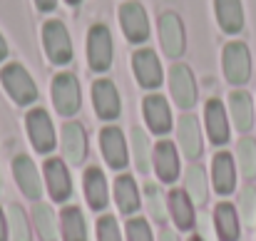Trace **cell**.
I'll use <instances>...</instances> for the list:
<instances>
[{
    "label": "cell",
    "instance_id": "obj_1",
    "mask_svg": "<svg viewBox=\"0 0 256 241\" xmlns=\"http://www.w3.org/2000/svg\"><path fill=\"white\" fill-rule=\"evenodd\" d=\"M0 82L5 87V92L10 94V100L20 107H28L38 100V84L30 78V72L20 65V62H8L0 70Z\"/></svg>",
    "mask_w": 256,
    "mask_h": 241
},
{
    "label": "cell",
    "instance_id": "obj_2",
    "mask_svg": "<svg viewBox=\"0 0 256 241\" xmlns=\"http://www.w3.org/2000/svg\"><path fill=\"white\" fill-rule=\"evenodd\" d=\"M42 48L52 65H70L72 62V38L62 20H48L42 25Z\"/></svg>",
    "mask_w": 256,
    "mask_h": 241
},
{
    "label": "cell",
    "instance_id": "obj_3",
    "mask_svg": "<svg viewBox=\"0 0 256 241\" xmlns=\"http://www.w3.org/2000/svg\"><path fill=\"white\" fill-rule=\"evenodd\" d=\"M114 42L112 32L104 22H94L87 32V62L92 72H107L112 68Z\"/></svg>",
    "mask_w": 256,
    "mask_h": 241
},
{
    "label": "cell",
    "instance_id": "obj_4",
    "mask_svg": "<svg viewBox=\"0 0 256 241\" xmlns=\"http://www.w3.org/2000/svg\"><path fill=\"white\" fill-rule=\"evenodd\" d=\"M52 104L60 117H75L80 112V80L72 72H58L52 78Z\"/></svg>",
    "mask_w": 256,
    "mask_h": 241
},
{
    "label": "cell",
    "instance_id": "obj_5",
    "mask_svg": "<svg viewBox=\"0 0 256 241\" xmlns=\"http://www.w3.org/2000/svg\"><path fill=\"white\" fill-rule=\"evenodd\" d=\"M117 18H120V28H122L124 38L132 45H142L150 40V18H147V10L142 8V2H137V0L122 2L117 10Z\"/></svg>",
    "mask_w": 256,
    "mask_h": 241
},
{
    "label": "cell",
    "instance_id": "obj_6",
    "mask_svg": "<svg viewBox=\"0 0 256 241\" xmlns=\"http://www.w3.org/2000/svg\"><path fill=\"white\" fill-rule=\"evenodd\" d=\"M222 65H224V78L232 84H246L252 80V52L244 42L239 40L226 42L222 52Z\"/></svg>",
    "mask_w": 256,
    "mask_h": 241
},
{
    "label": "cell",
    "instance_id": "obj_7",
    "mask_svg": "<svg viewBox=\"0 0 256 241\" xmlns=\"http://www.w3.org/2000/svg\"><path fill=\"white\" fill-rule=\"evenodd\" d=\"M157 32H160V45L164 50V55L176 60L184 55L186 50V32H184V22L176 12H162L160 20H157Z\"/></svg>",
    "mask_w": 256,
    "mask_h": 241
},
{
    "label": "cell",
    "instance_id": "obj_8",
    "mask_svg": "<svg viewBox=\"0 0 256 241\" xmlns=\"http://www.w3.org/2000/svg\"><path fill=\"white\" fill-rule=\"evenodd\" d=\"M25 127H28V137L35 147V152L40 154H50L58 144V137H55V127H52V120L50 114L42 110V107H35L25 114Z\"/></svg>",
    "mask_w": 256,
    "mask_h": 241
},
{
    "label": "cell",
    "instance_id": "obj_9",
    "mask_svg": "<svg viewBox=\"0 0 256 241\" xmlns=\"http://www.w3.org/2000/svg\"><path fill=\"white\" fill-rule=\"evenodd\" d=\"M92 107H94L100 120L114 122L122 114V100H120L117 84L107 78H100V80L92 82Z\"/></svg>",
    "mask_w": 256,
    "mask_h": 241
},
{
    "label": "cell",
    "instance_id": "obj_10",
    "mask_svg": "<svg viewBox=\"0 0 256 241\" xmlns=\"http://www.w3.org/2000/svg\"><path fill=\"white\" fill-rule=\"evenodd\" d=\"M132 72L140 82V87H144V90H157L164 80L162 62L152 48H140L132 52Z\"/></svg>",
    "mask_w": 256,
    "mask_h": 241
},
{
    "label": "cell",
    "instance_id": "obj_11",
    "mask_svg": "<svg viewBox=\"0 0 256 241\" xmlns=\"http://www.w3.org/2000/svg\"><path fill=\"white\" fill-rule=\"evenodd\" d=\"M170 92L179 110H192L196 104V80L189 65L174 62L170 70Z\"/></svg>",
    "mask_w": 256,
    "mask_h": 241
},
{
    "label": "cell",
    "instance_id": "obj_12",
    "mask_svg": "<svg viewBox=\"0 0 256 241\" xmlns=\"http://www.w3.org/2000/svg\"><path fill=\"white\" fill-rule=\"evenodd\" d=\"M100 150H102V157L107 162L110 169L114 172H122L127 166V142H124V134L120 127H102L100 130Z\"/></svg>",
    "mask_w": 256,
    "mask_h": 241
},
{
    "label": "cell",
    "instance_id": "obj_13",
    "mask_svg": "<svg viewBox=\"0 0 256 241\" xmlns=\"http://www.w3.org/2000/svg\"><path fill=\"white\" fill-rule=\"evenodd\" d=\"M12 176H15V184L22 192V196H28L30 202H38L42 196V182H40L38 166L28 154H18L12 160Z\"/></svg>",
    "mask_w": 256,
    "mask_h": 241
},
{
    "label": "cell",
    "instance_id": "obj_14",
    "mask_svg": "<svg viewBox=\"0 0 256 241\" xmlns=\"http://www.w3.org/2000/svg\"><path fill=\"white\" fill-rule=\"evenodd\" d=\"M45 184H48V192L52 196V202H68L72 196V176L65 166V162L58 160V157H50L45 162Z\"/></svg>",
    "mask_w": 256,
    "mask_h": 241
},
{
    "label": "cell",
    "instance_id": "obj_15",
    "mask_svg": "<svg viewBox=\"0 0 256 241\" xmlns=\"http://www.w3.org/2000/svg\"><path fill=\"white\" fill-rule=\"evenodd\" d=\"M152 164H154V172H157L160 182L174 184L179 179V154H176L174 142L160 140L152 150Z\"/></svg>",
    "mask_w": 256,
    "mask_h": 241
},
{
    "label": "cell",
    "instance_id": "obj_16",
    "mask_svg": "<svg viewBox=\"0 0 256 241\" xmlns=\"http://www.w3.org/2000/svg\"><path fill=\"white\" fill-rule=\"evenodd\" d=\"M62 154L72 166H82L87 160V134L80 122H68L62 124Z\"/></svg>",
    "mask_w": 256,
    "mask_h": 241
},
{
    "label": "cell",
    "instance_id": "obj_17",
    "mask_svg": "<svg viewBox=\"0 0 256 241\" xmlns=\"http://www.w3.org/2000/svg\"><path fill=\"white\" fill-rule=\"evenodd\" d=\"M142 112H144V122L154 134H167L172 130V110L167 100L162 94H147L142 102Z\"/></svg>",
    "mask_w": 256,
    "mask_h": 241
},
{
    "label": "cell",
    "instance_id": "obj_18",
    "mask_svg": "<svg viewBox=\"0 0 256 241\" xmlns=\"http://www.w3.org/2000/svg\"><path fill=\"white\" fill-rule=\"evenodd\" d=\"M204 124H206V134L212 140V144L222 147L229 142V117L226 110L222 104V100H209L204 107Z\"/></svg>",
    "mask_w": 256,
    "mask_h": 241
},
{
    "label": "cell",
    "instance_id": "obj_19",
    "mask_svg": "<svg viewBox=\"0 0 256 241\" xmlns=\"http://www.w3.org/2000/svg\"><path fill=\"white\" fill-rule=\"evenodd\" d=\"M176 142H179V147H182L186 160L202 157L204 142H202V130H199V122H196L194 114L179 117V122H176Z\"/></svg>",
    "mask_w": 256,
    "mask_h": 241
},
{
    "label": "cell",
    "instance_id": "obj_20",
    "mask_svg": "<svg viewBox=\"0 0 256 241\" xmlns=\"http://www.w3.org/2000/svg\"><path fill=\"white\" fill-rule=\"evenodd\" d=\"M212 184L214 192L226 196L236 189V164L229 152H216L212 162Z\"/></svg>",
    "mask_w": 256,
    "mask_h": 241
},
{
    "label": "cell",
    "instance_id": "obj_21",
    "mask_svg": "<svg viewBox=\"0 0 256 241\" xmlns=\"http://www.w3.org/2000/svg\"><path fill=\"white\" fill-rule=\"evenodd\" d=\"M167 212H170L172 222L176 224V229H182V232L194 229V224H196V216H194V202L189 199L186 192H182V189H172L170 196H167Z\"/></svg>",
    "mask_w": 256,
    "mask_h": 241
},
{
    "label": "cell",
    "instance_id": "obj_22",
    "mask_svg": "<svg viewBox=\"0 0 256 241\" xmlns=\"http://www.w3.org/2000/svg\"><path fill=\"white\" fill-rule=\"evenodd\" d=\"M214 15L219 28L226 35H236L244 30V5L242 0H214Z\"/></svg>",
    "mask_w": 256,
    "mask_h": 241
},
{
    "label": "cell",
    "instance_id": "obj_23",
    "mask_svg": "<svg viewBox=\"0 0 256 241\" xmlns=\"http://www.w3.org/2000/svg\"><path fill=\"white\" fill-rule=\"evenodd\" d=\"M214 229L219 241H239V212L229 202H219L214 206Z\"/></svg>",
    "mask_w": 256,
    "mask_h": 241
},
{
    "label": "cell",
    "instance_id": "obj_24",
    "mask_svg": "<svg viewBox=\"0 0 256 241\" xmlns=\"http://www.w3.org/2000/svg\"><path fill=\"white\" fill-rule=\"evenodd\" d=\"M229 112H232L234 127L239 132H249L254 127V102H252V94L249 92L234 90L229 94Z\"/></svg>",
    "mask_w": 256,
    "mask_h": 241
},
{
    "label": "cell",
    "instance_id": "obj_25",
    "mask_svg": "<svg viewBox=\"0 0 256 241\" xmlns=\"http://www.w3.org/2000/svg\"><path fill=\"white\" fill-rule=\"evenodd\" d=\"M114 202H117V206H120V212L124 216H130V214H134L140 209V202L142 199H140V189H137L134 176L120 174L114 179Z\"/></svg>",
    "mask_w": 256,
    "mask_h": 241
},
{
    "label": "cell",
    "instance_id": "obj_26",
    "mask_svg": "<svg viewBox=\"0 0 256 241\" xmlns=\"http://www.w3.org/2000/svg\"><path fill=\"white\" fill-rule=\"evenodd\" d=\"M85 196L92 212H102L107 206L110 196H107V179H104L102 169L90 166L85 172Z\"/></svg>",
    "mask_w": 256,
    "mask_h": 241
},
{
    "label": "cell",
    "instance_id": "obj_27",
    "mask_svg": "<svg viewBox=\"0 0 256 241\" xmlns=\"http://www.w3.org/2000/svg\"><path fill=\"white\" fill-rule=\"evenodd\" d=\"M184 192L189 194V199L194 204H206L209 199V184H206V172L199 164H189L184 172Z\"/></svg>",
    "mask_w": 256,
    "mask_h": 241
},
{
    "label": "cell",
    "instance_id": "obj_28",
    "mask_svg": "<svg viewBox=\"0 0 256 241\" xmlns=\"http://www.w3.org/2000/svg\"><path fill=\"white\" fill-rule=\"evenodd\" d=\"M60 232H62V241H87L85 216L78 206H65L60 212Z\"/></svg>",
    "mask_w": 256,
    "mask_h": 241
},
{
    "label": "cell",
    "instance_id": "obj_29",
    "mask_svg": "<svg viewBox=\"0 0 256 241\" xmlns=\"http://www.w3.org/2000/svg\"><path fill=\"white\" fill-rule=\"evenodd\" d=\"M32 224L40 234L42 241H58V222H55V212L48 204L35 202L32 206Z\"/></svg>",
    "mask_w": 256,
    "mask_h": 241
},
{
    "label": "cell",
    "instance_id": "obj_30",
    "mask_svg": "<svg viewBox=\"0 0 256 241\" xmlns=\"http://www.w3.org/2000/svg\"><path fill=\"white\" fill-rule=\"evenodd\" d=\"M132 157L137 164V172L147 174L150 166H152V147H150V137L142 127H134L132 130Z\"/></svg>",
    "mask_w": 256,
    "mask_h": 241
},
{
    "label": "cell",
    "instance_id": "obj_31",
    "mask_svg": "<svg viewBox=\"0 0 256 241\" xmlns=\"http://www.w3.org/2000/svg\"><path fill=\"white\" fill-rule=\"evenodd\" d=\"M8 229H10V241H32L30 222H28L20 204L8 206Z\"/></svg>",
    "mask_w": 256,
    "mask_h": 241
},
{
    "label": "cell",
    "instance_id": "obj_32",
    "mask_svg": "<svg viewBox=\"0 0 256 241\" xmlns=\"http://www.w3.org/2000/svg\"><path fill=\"white\" fill-rule=\"evenodd\" d=\"M236 162H239V169L246 179H254L256 176V140L254 137H242L239 144H236Z\"/></svg>",
    "mask_w": 256,
    "mask_h": 241
},
{
    "label": "cell",
    "instance_id": "obj_33",
    "mask_svg": "<svg viewBox=\"0 0 256 241\" xmlns=\"http://www.w3.org/2000/svg\"><path fill=\"white\" fill-rule=\"evenodd\" d=\"M144 202H147V212H150V216L162 226L164 219H167V204H164V194H162V189H160L154 182H147V184H144Z\"/></svg>",
    "mask_w": 256,
    "mask_h": 241
},
{
    "label": "cell",
    "instance_id": "obj_34",
    "mask_svg": "<svg viewBox=\"0 0 256 241\" xmlns=\"http://www.w3.org/2000/svg\"><path fill=\"white\" fill-rule=\"evenodd\" d=\"M239 212H242V222L252 224L256 219V189L254 186H244L239 192Z\"/></svg>",
    "mask_w": 256,
    "mask_h": 241
},
{
    "label": "cell",
    "instance_id": "obj_35",
    "mask_svg": "<svg viewBox=\"0 0 256 241\" xmlns=\"http://www.w3.org/2000/svg\"><path fill=\"white\" fill-rule=\"evenodd\" d=\"M97 241H122L120 234V226H117V219L104 214L97 219Z\"/></svg>",
    "mask_w": 256,
    "mask_h": 241
},
{
    "label": "cell",
    "instance_id": "obj_36",
    "mask_svg": "<svg viewBox=\"0 0 256 241\" xmlns=\"http://www.w3.org/2000/svg\"><path fill=\"white\" fill-rule=\"evenodd\" d=\"M127 241H154L150 224L144 219H130L127 222Z\"/></svg>",
    "mask_w": 256,
    "mask_h": 241
},
{
    "label": "cell",
    "instance_id": "obj_37",
    "mask_svg": "<svg viewBox=\"0 0 256 241\" xmlns=\"http://www.w3.org/2000/svg\"><path fill=\"white\" fill-rule=\"evenodd\" d=\"M35 8L40 12H52L58 8V0H35Z\"/></svg>",
    "mask_w": 256,
    "mask_h": 241
},
{
    "label": "cell",
    "instance_id": "obj_38",
    "mask_svg": "<svg viewBox=\"0 0 256 241\" xmlns=\"http://www.w3.org/2000/svg\"><path fill=\"white\" fill-rule=\"evenodd\" d=\"M10 239V229H8V214H2L0 209V241H8Z\"/></svg>",
    "mask_w": 256,
    "mask_h": 241
},
{
    "label": "cell",
    "instance_id": "obj_39",
    "mask_svg": "<svg viewBox=\"0 0 256 241\" xmlns=\"http://www.w3.org/2000/svg\"><path fill=\"white\" fill-rule=\"evenodd\" d=\"M160 241H179V239H176V234H174V232H170V229H162Z\"/></svg>",
    "mask_w": 256,
    "mask_h": 241
},
{
    "label": "cell",
    "instance_id": "obj_40",
    "mask_svg": "<svg viewBox=\"0 0 256 241\" xmlns=\"http://www.w3.org/2000/svg\"><path fill=\"white\" fill-rule=\"evenodd\" d=\"M8 58V42H5V38H2V32H0V62Z\"/></svg>",
    "mask_w": 256,
    "mask_h": 241
},
{
    "label": "cell",
    "instance_id": "obj_41",
    "mask_svg": "<svg viewBox=\"0 0 256 241\" xmlns=\"http://www.w3.org/2000/svg\"><path fill=\"white\" fill-rule=\"evenodd\" d=\"M65 2H68V5H80L82 0H65Z\"/></svg>",
    "mask_w": 256,
    "mask_h": 241
},
{
    "label": "cell",
    "instance_id": "obj_42",
    "mask_svg": "<svg viewBox=\"0 0 256 241\" xmlns=\"http://www.w3.org/2000/svg\"><path fill=\"white\" fill-rule=\"evenodd\" d=\"M189 241H204V239H202V236H192Z\"/></svg>",
    "mask_w": 256,
    "mask_h": 241
}]
</instances>
